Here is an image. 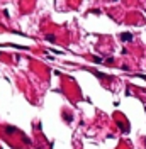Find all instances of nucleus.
I'll use <instances>...</instances> for the list:
<instances>
[{
    "mask_svg": "<svg viewBox=\"0 0 146 149\" xmlns=\"http://www.w3.org/2000/svg\"><path fill=\"white\" fill-rule=\"evenodd\" d=\"M94 61H95V63H102V59L99 58V56H94Z\"/></svg>",
    "mask_w": 146,
    "mask_h": 149,
    "instance_id": "4",
    "label": "nucleus"
},
{
    "mask_svg": "<svg viewBox=\"0 0 146 149\" xmlns=\"http://www.w3.org/2000/svg\"><path fill=\"white\" fill-rule=\"evenodd\" d=\"M46 39H48L49 43H54V41H56V37H54V36H46Z\"/></svg>",
    "mask_w": 146,
    "mask_h": 149,
    "instance_id": "3",
    "label": "nucleus"
},
{
    "mask_svg": "<svg viewBox=\"0 0 146 149\" xmlns=\"http://www.w3.org/2000/svg\"><path fill=\"white\" fill-rule=\"evenodd\" d=\"M5 132H7V134H15L17 129H15L14 125H7V127H5Z\"/></svg>",
    "mask_w": 146,
    "mask_h": 149,
    "instance_id": "2",
    "label": "nucleus"
},
{
    "mask_svg": "<svg viewBox=\"0 0 146 149\" xmlns=\"http://www.w3.org/2000/svg\"><path fill=\"white\" fill-rule=\"evenodd\" d=\"M121 39H122V41H131V39H133V34H131V32H122V34H121Z\"/></svg>",
    "mask_w": 146,
    "mask_h": 149,
    "instance_id": "1",
    "label": "nucleus"
},
{
    "mask_svg": "<svg viewBox=\"0 0 146 149\" xmlns=\"http://www.w3.org/2000/svg\"><path fill=\"white\" fill-rule=\"evenodd\" d=\"M144 146H146V142H144Z\"/></svg>",
    "mask_w": 146,
    "mask_h": 149,
    "instance_id": "5",
    "label": "nucleus"
}]
</instances>
